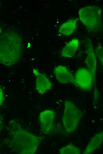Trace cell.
<instances>
[{"mask_svg":"<svg viewBox=\"0 0 103 154\" xmlns=\"http://www.w3.org/2000/svg\"><path fill=\"white\" fill-rule=\"evenodd\" d=\"M8 127L9 146L14 152L18 154H34L44 139L27 131L15 119L9 121Z\"/></svg>","mask_w":103,"mask_h":154,"instance_id":"obj_1","label":"cell"},{"mask_svg":"<svg viewBox=\"0 0 103 154\" xmlns=\"http://www.w3.org/2000/svg\"><path fill=\"white\" fill-rule=\"evenodd\" d=\"M80 19L90 31H97L102 27V10L99 6L91 5L84 7L79 10Z\"/></svg>","mask_w":103,"mask_h":154,"instance_id":"obj_2","label":"cell"},{"mask_svg":"<svg viewBox=\"0 0 103 154\" xmlns=\"http://www.w3.org/2000/svg\"><path fill=\"white\" fill-rule=\"evenodd\" d=\"M82 116V113L73 103L68 100L65 101L62 121L68 133H72L77 129Z\"/></svg>","mask_w":103,"mask_h":154,"instance_id":"obj_3","label":"cell"},{"mask_svg":"<svg viewBox=\"0 0 103 154\" xmlns=\"http://www.w3.org/2000/svg\"><path fill=\"white\" fill-rule=\"evenodd\" d=\"M75 84L81 89L85 90H90L92 85V76L87 69L81 68L76 71L74 76Z\"/></svg>","mask_w":103,"mask_h":154,"instance_id":"obj_4","label":"cell"},{"mask_svg":"<svg viewBox=\"0 0 103 154\" xmlns=\"http://www.w3.org/2000/svg\"><path fill=\"white\" fill-rule=\"evenodd\" d=\"M55 114L54 111L46 109L40 113L39 121L41 129L46 134H48L53 129Z\"/></svg>","mask_w":103,"mask_h":154,"instance_id":"obj_5","label":"cell"},{"mask_svg":"<svg viewBox=\"0 0 103 154\" xmlns=\"http://www.w3.org/2000/svg\"><path fill=\"white\" fill-rule=\"evenodd\" d=\"M32 71L36 77V89L39 94H43L51 89L52 84L45 74L34 68H33Z\"/></svg>","mask_w":103,"mask_h":154,"instance_id":"obj_6","label":"cell"},{"mask_svg":"<svg viewBox=\"0 0 103 154\" xmlns=\"http://www.w3.org/2000/svg\"><path fill=\"white\" fill-rule=\"evenodd\" d=\"M54 73L56 79L60 83L75 84L74 76L65 66L59 65L55 67L54 68Z\"/></svg>","mask_w":103,"mask_h":154,"instance_id":"obj_7","label":"cell"},{"mask_svg":"<svg viewBox=\"0 0 103 154\" xmlns=\"http://www.w3.org/2000/svg\"><path fill=\"white\" fill-rule=\"evenodd\" d=\"M87 47L86 63L88 69L92 75L93 82H95L97 68L96 57L91 43H89L88 44Z\"/></svg>","mask_w":103,"mask_h":154,"instance_id":"obj_8","label":"cell"},{"mask_svg":"<svg viewBox=\"0 0 103 154\" xmlns=\"http://www.w3.org/2000/svg\"><path fill=\"white\" fill-rule=\"evenodd\" d=\"M79 45V40L76 38L72 39L63 47L61 56L66 58H70L73 56L77 52Z\"/></svg>","mask_w":103,"mask_h":154,"instance_id":"obj_9","label":"cell"},{"mask_svg":"<svg viewBox=\"0 0 103 154\" xmlns=\"http://www.w3.org/2000/svg\"><path fill=\"white\" fill-rule=\"evenodd\" d=\"M103 139V132H100L96 134L91 139L83 152V154H89L97 149L102 143Z\"/></svg>","mask_w":103,"mask_h":154,"instance_id":"obj_10","label":"cell"},{"mask_svg":"<svg viewBox=\"0 0 103 154\" xmlns=\"http://www.w3.org/2000/svg\"><path fill=\"white\" fill-rule=\"evenodd\" d=\"M77 21L76 19H72L64 23L60 27L59 32L66 36L72 34L76 28Z\"/></svg>","mask_w":103,"mask_h":154,"instance_id":"obj_11","label":"cell"},{"mask_svg":"<svg viewBox=\"0 0 103 154\" xmlns=\"http://www.w3.org/2000/svg\"><path fill=\"white\" fill-rule=\"evenodd\" d=\"M59 153L61 154H80L81 152L79 148L70 143L60 148Z\"/></svg>","mask_w":103,"mask_h":154,"instance_id":"obj_12","label":"cell"},{"mask_svg":"<svg viewBox=\"0 0 103 154\" xmlns=\"http://www.w3.org/2000/svg\"><path fill=\"white\" fill-rule=\"evenodd\" d=\"M95 52L101 63L103 65V48L101 45L99 44L97 46L95 49Z\"/></svg>","mask_w":103,"mask_h":154,"instance_id":"obj_13","label":"cell"},{"mask_svg":"<svg viewBox=\"0 0 103 154\" xmlns=\"http://www.w3.org/2000/svg\"><path fill=\"white\" fill-rule=\"evenodd\" d=\"M4 100V94L2 89L0 88V106L2 104Z\"/></svg>","mask_w":103,"mask_h":154,"instance_id":"obj_14","label":"cell"},{"mask_svg":"<svg viewBox=\"0 0 103 154\" xmlns=\"http://www.w3.org/2000/svg\"><path fill=\"white\" fill-rule=\"evenodd\" d=\"M2 123V118L0 116V129Z\"/></svg>","mask_w":103,"mask_h":154,"instance_id":"obj_15","label":"cell"}]
</instances>
